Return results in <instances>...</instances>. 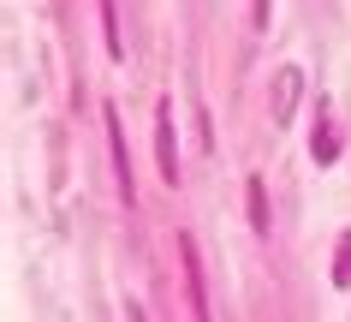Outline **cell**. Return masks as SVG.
<instances>
[{
    "label": "cell",
    "mask_w": 351,
    "mask_h": 322,
    "mask_svg": "<svg viewBox=\"0 0 351 322\" xmlns=\"http://www.w3.org/2000/svg\"><path fill=\"white\" fill-rule=\"evenodd\" d=\"M179 257H185V286H191V310H197V322H215V317H208V281H203V263H197L191 233H179Z\"/></svg>",
    "instance_id": "6da1fadb"
},
{
    "label": "cell",
    "mask_w": 351,
    "mask_h": 322,
    "mask_svg": "<svg viewBox=\"0 0 351 322\" xmlns=\"http://www.w3.org/2000/svg\"><path fill=\"white\" fill-rule=\"evenodd\" d=\"M155 150H161V179L179 185V150H173V108L167 102H161V114H155Z\"/></svg>",
    "instance_id": "7a4b0ae2"
},
{
    "label": "cell",
    "mask_w": 351,
    "mask_h": 322,
    "mask_svg": "<svg viewBox=\"0 0 351 322\" xmlns=\"http://www.w3.org/2000/svg\"><path fill=\"white\" fill-rule=\"evenodd\" d=\"M108 132H113V173H119V197L131 203V161H125V137H119V114L108 108Z\"/></svg>",
    "instance_id": "3957f363"
},
{
    "label": "cell",
    "mask_w": 351,
    "mask_h": 322,
    "mask_svg": "<svg viewBox=\"0 0 351 322\" xmlns=\"http://www.w3.org/2000/svg\"><path fill=\"white\" fill-rule=\"evenodd\" d=\"M244 191H250V227L268 239V185H262V179H250Z\"/></svg>",
    "instance_id": "277c9868"
},
{
    "label": "cell",
    "mask_w": 351,
    "mask_h": 322,
    "mask_svg": "<svg viewBox=\"0 0 351 322\" xmlns=\"http://www.w3.org/2000/svg\"><path fill=\"white\" fill-rule=\"evenodd\" d=\"M333 281L351 286V233H346V245H339V263H333Z\"/></svg>",
    "instance_id": "5b68a950"
}]
</instances>
